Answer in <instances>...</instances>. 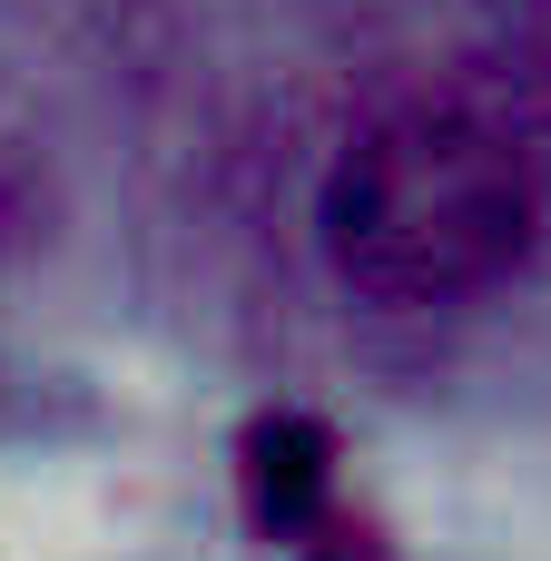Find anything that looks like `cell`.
Listing matches in <instances>:
<instances>
[{
    "instance_id": "2",
    "label": "cell",
    "mask_w": 551,
    "mask_h": 561,
    "mask_svg": "<svg viewBox=\"0 0 551 561\" xmlns=\"http://www.w3.org/2000/svg\"><path fill=\"white\" fill-rule=\"evenodd\" d=\"M246 483H256V513H266L276 533H296V523L325 503V434H315V424H266Z\"/></svg>"
},
{
    "instance_id": "1",
    "label": "cell",
    "mask_w": 551,
    "mask_h": 561,
    "mask_svg": "<svg viewBox=\"0 0 551 561\" xmlns=\"http://www.w3.org/2000/svg\"><path fill=\"white\" fill-rule=\"evenodd\" d=\"M542 227V178L473 99L375 108L325 178V256L365 306L424 316L503 286Z\"/></svg>"
}]
</instances>
